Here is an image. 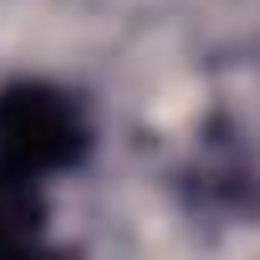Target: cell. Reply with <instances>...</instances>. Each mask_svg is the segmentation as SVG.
<instances>
[{
	"mask_svg": "<svg viewBox=\"0 0 260 260\" xmlns=\"http://www.w3.org/2000/svg\"><path fill=\"white\" fill-rule=\"evenodd\" d=\"M46 194L41 179L0 169V255H26L46 235Z\"/></svg>",
	"mask_w": 260,
	"mask_h": 260,
	"instance_id": "2",
	"label": "cell"
},
{
	"mask_svg": "<svg viewBox=\"0 0 260 260\" xmlns=\"http://www.w3.org/2000/svg\"><path fill=\"white\" fill-rule=\"evenodd\" d=\"M92 153V117L56 82H6L0 87V169L51 179L82 169Z\"/></svg>",
	"mask_w": 260,
	"mask_h": 260,
	"instance_id": "1",
	"label": "cell"
}]
</instances>
